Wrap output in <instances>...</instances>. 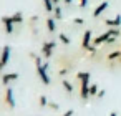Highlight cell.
Segmentation results:
<instances>
[{
    "label": "cell",
    "mask_w": 121,
    "mask_h": 116,
    "mask_svg": "<svg viewBox=\"0 0 121 116\" xmlns=\"http://www.w3.org/2000/svg\"><path fill=\"white\" fill-rule=\"evenodd\" d=\"M76 80L80 81V98L83 101H86L90 98V80H91V75L88 71H78L76 73Z\"/></svg>",
    "instance_id": "6da1fadb"
},
{
    "label": "cell",
    "mask_w": 121,
    "mask_h": 116,
    "mask_svg": "<svg viewBox=\"0 0 121 116\" xmlns=\"http://www.w3.org/2000/svg\"><path fill=\"white\" fill-rule=\"evenodd\" d=\"M52 2H53L55 5H58V4H60V0H52Z\"/></svg>",
    "instance_id": "83f0119b"
},
{
    "label": "cell",
    "mask_w": 121,
    "mask_h": 116,
    "mask_svg": "<svg viewBox=\"0 0 121 116\" xmlns=\"http://www.w3.org/2000/svg\"><path fill=\"white\" fill-rule=\"evenodd\" d=\"M68 71H70V68H60V70H58V75H60V76H66Z\"/></svg>",
    "instance_id": "7402d4cb"
},
{
    "label": "cell",
    "mask_w": 121,
    "mask_h": 116,
    "mask_svg": "<svg viewBox=\"0 0 121 116\" xmlns=\"http://www.w3.org/2000/svg\"><path fill=\"white\" fill-rule=\"evenodd\" d=\"M108 7H109V4H108V2H101V4H99V5L95 9V12H93V17H95V18H98V17H99V15H101V13H103V12H104Z\"/></svg>",
    "instance_id": "8fae6325"
},
{
    "label": "cell",
    "mask_w": 121,
    "mask_h": 116,
    "mask_svg": "<svg viewBox=\"0 0 121 116\" xmlns=\"http://www.w3.org/2000/svg\"><path fill=\"white\" fill-rule=\"evenodd\" d=\"M35 68H37V75H38V78L42 80V83L43 85H50V76H48V73H47V70H48V63H43L42 61V56H37L35 58Z\"/></svg>",
    "instance_id": "7a4b0ae2"
},
{
    "label": "cell",
    "mask_w": 121,
    "mask_h": 116,
    "mask_svg": "<svg viewBox=\"0 0 121 116\" xmlns=\"http://www.w3.org/2000/svg\"><path fill=\"white\" fill-rule=\"evenodd\" d=\"M53 18H55V20H61V18H63V12H61V7H60V5H56V7H55Z\"/></svg>",
    "instance_id": "2e32d148"
},
{
    "label": "cell",
    "mask_w": 121,
    "mask_h": 116,
    "mask_svg": "<svg viewBox=\"0 0 121 116\" xmlns=\"http://www.w3.org/2000/svg\"><path fill=\"white\" fill-rule=\"evenodd\" d=\"M61 86H63V90H65L68 95H71V93H73V85H71L68 80H63V81H61Z\"/></svg>",
    "instance_id": "9a60e30c"
},
{
    "label": "cell",
    "mask_w": 121,
    "mask_h": 116,
    "mask_svg": "<svg viewBox=\"0 0 121 116\" xmlns=\"http://www.w3.org/2000/svg\"><path fill=\"white\" fill-rule=\"evenodd\" d=\"M58 40H60L63 45H70V38H68L65 33H60V35H58Z\"/></svg>",
    "instance_id": "d6986e66"
},
{
    "label": "cell",
    "mask_w": 121,
    "mask_h": 116,
    "mask_svg": "<svg viewBox=\"0 0 121 116\" xmlns=\"http://www.w3.org/2000/svg\"><path fill=\"white\" fill-rule=\"evenodd\" d=\"M73 23H75V25H83L85 20H83L81 17H75V18H73Z\"/></svg>",
    "instance_id": "44dd1931"
},
{
    "label": "cell",
    "mask_w": 121,
    "mask_h": 116,
    "mask_svg": "<svg viewBox=\"0 0 121 116\" xmlns=\"http://www.w3.org/2000/svg\"><path fill=\"white\" fill-rule=\"evenodd\" d=\"M56 47V42H53V40H50V42H45L43 45H42V55H43V58H52L53 56V48Z\"/></svg>",
    "instance_id": "277c9868"
},
{
    "label": "cell",
    "mask_w": 121,
    "mask_h": 116,
    "mask_svg": "<svg viewBox=\"0 0 121 116\" xmlns=\"http://www.w3.org/2000/svg\"><path fill=\"white\" fill-rule=\"evenodd\" d=\"M104 25L109 27V28H119V27H121V15H116L113 20L104 18Z\"/></svg>",
    "instance_id": "ba28073f"
},
{
    "label": "cell",
    "mask_w": 121,
    "mask_h": 116,
    "mask_svg": "<svg viewBox=\"0 0 121 116\" xmlns=\"http://www.w3.org/2000/svg\"><path fill=\"white\" fill-rule=\"evenodd\" d=\"M10 18H12L13 23H22V22H23V13H22V12H17V13L10 15Z\"/></svg>",
    "instance_id": "5bb4252c"
},
{
    "label": "cell",
    "mask_w": 121,
    "mask_h": 116,
    "mask_svg": "<svg viewBox=\"0 0 121 116\" xmlns=\"http://www.w3.org/2000/svg\"><path fill=\"white\" fill-rule=\"evenodd\" d=\"M88 2H90V0H80V9H86V5H88Z\"/></svg>",
    "instance_id": "603a6c76"
},
{
    "label": "cell",
    "mask_w": 121,
    "mask_h": 116,
    "mask_svg": "<svg viewBox=\"0 0 121 116\" xmlns=\"http://www.w3.org/2000/svg\"><path fill=\"white\" fill-rule=\"evenodd\" d=\"M90 45H93V42H91V30H86V32L83 33L81 48H83V50H88V47H90Z\"/></svg>",
    "instance_id": "9c48e42d"
},
{
    "label": "cell",
    "mask_w": 121,
    "mask_h": 116,
    "mask_svg": "<svg viewBox=\"0 0 121 116\" xmlns=\"http://www.w3.org/2000/svg\"><path fill=\"white\" fill-rule=\"evenodd\" d=\"M4 101H5V104H7V108L9 109H15V106H17V103H15V95H13V90H12V86H7V90H5V95H4Z\"/></svg>",
    "instance_id": "3957f363"
},
{
    "label": "cell",
    "mask_w": 121,
    "mask_h": 116,
    "mask_svg": "<svg viewBox=\"0 0 121 116\" xmlns=\"http://www.w3.org/2000/svg\"><path fill=\"white\" fill-rule=\"evenodd\" d=\"M119 58H121V48H119V47H118L116 50H113V52H109V53L106 55V61H108V63L119 61Z\"/></svg>",
    "instance_id": "52a82bcc"
},
{
    "label": "cell",
    "mask_w": 121,
    "mask_h": 116,
    "mask_svg": "<svg viewBox=\"0 0 121 116\" xmlns=\"http://www.w3.org/2000/svg\"><path fill=\"white\" fill-rule=\"evenodd\" d=\"M104 95H106V91H104V90H99V93H98V96H96V98H103Z\"/></svg>",
    "instance_id": "d4e9b609"
},
{
    "label": "cell",
    "mask_w": 121,
    "mask_h": 116,
    "mask_svg": "<svg viewBox=\"0 0 121 116\" xmlns=\"http://www.w3.org/2000/svg\"><path fill=\"white\" fill-rule=\"evenodd\" d=\"M63 2H65V4H66V5H70V4H71V2H73V0H63Z\"/></svg>",
    "instance_id": "484cf974"
},
{
    "label": "cell",
    "mask_w": 121,
    "mask_h": 116,
    "mask_svg": "<svg viewBox=\"0 0 121 116\" xmlns=\"http://www.w3.org/2000/svg\"><path fill=\"white\" fill-rule=\"evenodd\" d=\"M109 116H118V113H116V111H113V113H109Z\"/></svg>",
    "instance_id": "4316f807"
},
{
    "label": "cell",
    "mask_w": 121,
    "mask_h": 116,
    "mask_svg": "<svg viewBox=\"0 0 121 116\" xmlns=\"http://www.w3.org/2000/svg\"><path fill=\"white\" fill-rule=\"evenodd\" d=\"M2 68H4V65H2V63H0V71H2Z\"/></svg>",
    "instance_id": "f1b7e54d"
},
{
    "label": "cell",
    "mask_w": 121,
    "mask_h": 116,
    "mask_svg": "<svg viewBox=\"0 0 121 116\" xmlns=\"http://www.w3.org/2000/svg\"><path fill=\"white\" fill-rule=\"evenodd\" d=\"M116 63H119V65H121V58H119V61H116Z\"/></svg>",
    "instance_id": "f546056e"
},
{
    "label": "cell",
    "mask_w": 121,
    "mask_h": 116,
    "mask_svg": "<svg viewBox=\"0 0 121 116\" xmlns=\"http://www.w3.org/2000/svg\"><path fill=\"white\" fill-rule=\"evenodd\" d=\"M73 114H75V109H71V108H70V109H66V111L63 113V116H73Z\"/></svg>",
    "instance_id": "cb8c5ba5"
},
{
    "label": "cell",
    "mask_w": 121,
    "mask_h": 116,
    "mask_svg": "<svg viewBox=\"0 0 121 116\" xmlns=\"http://www.w3.org/2000/svg\"><path fill=\"white\" fill-rule=\"evenodd\" d=\"M43 7H45V10H47V13H53L55 12V4L52 2V0H43Z\"/></svg>",
    "instance_id": "4fadbf2b"
},
{
    "label": "cell",
    "mask_w": 121,
    "mask_h": 116,
    "mask_svg": "<svg viewBox=\"0 0 121 116\" xmlns=\"http://www.w3.org/2000/svg\"><path fill=\"white\" fill-rule=\"evenodd\" d=\"M10 53H12V48H10L9 45L2 47V56H0V63H2L4 66L9 63V60H10Z\"/></svg>",
    "instance_id": "5b68a950"
},
{
    "label": "cell",
    "mask_w": 121,
    "mask_h": 116,
    "mask_svg": "<svg viewBox=\"0 0 121 116\" xmlns=\"http://www.w3.org/2000/svg\"><path fill=\"white\" fill-rule=\"evenodd\" d=\"M0 56H2V48H0Z\"/></svg>",
    "instance_id": "4dcf8cb0"
},
{
    "label": "cell",
    "mask_w": 121,
    "mask_h": 116,
    "mask_svg": "<svg viewBox=\"0 0 121 116\" xmlns=\"http://www.w3.org/2000/svg\"><path fill=\"white\" fill-rule=\"evenodd\" d=\"M2 23H4V27H5V33H9V35H12L13 33V27H15V23L12 22V18L10 17H2Z\"/></svg>",
    "instance_id": "8992f818"
},
{
    "label": "cell",
    "mask_w": 121,
    "mask_h": 116,
    "mask_svg": "<svg viewBox=\"0 0 121 116\" xmlns=\"http://www.w3.org/2000/svg\"><path fill=\"white\" fill-rule=\"evenodd\" d=\"M98 93H99V90H98V85H90V98L91 96H98Z\"/></svg>",
    "instance_id": "ac0fdd59"
},
{
    "label": "cell",
    "mask_w": 121,
    "mask_h": 116,
    "mask_svg": "<svg viewBox=\"0 0 121 116\" xmlns=\"http://www.w3.org/2000/svg\"><path fill=\"white\" fill-rule=\"evenodd\" d=\"M15 80H18V73H5L4 76H2V83L5 85V86H9L12 81H15Z\"/></svg>",
    "instance_id": "30bf717a"
},
{
    "label": "cell",
    "mask_w": 121,
    "mask_h": 116,
    "mask_svg": "<svg viewBox=\"0 0 121 116\" xmlns=\"http://www.w3.org/2000/svg\"><path fill=\"white\" fill-rule=\"evenodd\" d=\"M48 99H47V96L45 95H40V98H38V104H40V108H47L48 106Z\"/></svg>",
    "instance_id": "e0dca14e"
},
{
    "label": "cell",
    "mask_w": 121,
    "mask_h": 116,
    "mask_svg": "<svg viewBox=\"0 0 121 116\" xmlns=\"http://www.w3.org/2000/svg\"><path fill=\"white\" fill-rule=\"evenodd\" d=\"M48 108H52L53 111H58V109H60L58 103H55V101H50V103H48Z\"/></svg>",
    "instance_id": "ffe728a7"
},
{
    "label": "cell",
    "mask_w": 121,
    "mask_h": 116,
    "mask_svg": "<svg viewBox=\"0 0 121 116\" xmlns=\"http://www.w3.org/2000/svg\"><path fill=\"white\" fill-rule=\"evenodd\" d=\"M47 30H48L50 33H55V32H56V22H55L53 17H48V18H47Z\"/></svg>",
    "instance_id": "7c38bea8"
}]
</instances>
